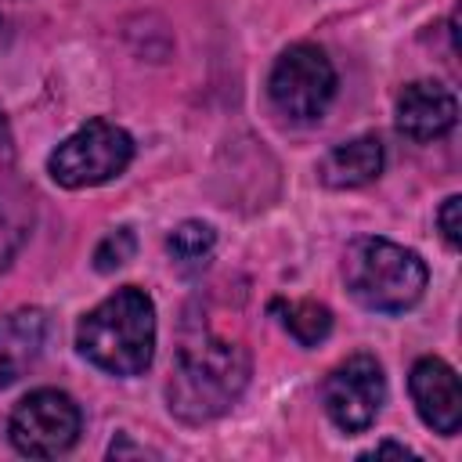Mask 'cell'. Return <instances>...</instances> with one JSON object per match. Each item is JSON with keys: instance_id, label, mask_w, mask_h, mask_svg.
<instances>
[{"instance_id": "5bb4252c", "label": "cell", "mask_w": 462, "mask_h": 462, "mask_svg": "<svg viewBox=\"0 0 462 462\" xmlns=\"http://www.w3.org/2000/svg\"><path fill=\"white\" fill-rule=\"evenodd\" d=\"M213 245H217V231L206 220H180L166 238V253L180 271L206 267V260L213 256Z\"/></svg>"}, {"instance_id": "52a82bcc", "label": "cell", "mask_w": 462, "mask_h": 462, "mask_svg": "<svg viewBox=\"0 0 462 462\" xmlns=\"http://www.w3.org/2000/svg\"><path fill=\"white\" fill-rule=\"evenodd\" d=\"M321 404L328 422L346 433L357 437L365 430L375 426L383 404H386V375L383 365L372 354H350L346 361H339L321 386Z\"/></svg>"}, {"instance_id": "ac0fdd59", "label": "cell", "mask_w": 462, "mask_h": 462, "mask_svg": "<svg viewBox=\"0 0 462 462\" xmlns=\"http://www.w3.org/2000/svg\"><path fill=\"white\" fill-rule=\"evenodd\" d=\"M0 36H4V25H0Z\"/></svg>"}, {"instance_id": "5b68a950", "label": "cell", "mask_w": 462, "mask_h": 462, "mask_svg": "<svg viewBox=\"0 0 462 462\" xmlns=\"http://www.w3.org/2000/svg\"><path fill=\"white\" fill-rule=\"evenodd\" d=\"M336 65L318 43L285 47L267 76L271 108L289 123H314L336 97Z\"/></svg>"}, {"instance_id": "9a60e30c", "label": "cell", "mask_w": 462, "mask_h": 462, "mask_svg": "<svg viewBox=\"0 0 462 462\" xmlns=\"http://www.w3.org/2000/svg\"><path fill=\"white\" fill-rule=\"evenodd\" d=\"M134 253H137V235H134V227L123 224V227L108 231V235L94 245V271H97V274H112V271H119L123 263H130Z\"/></svg>"}, {"instance_id": "e0dca14e", "label": "cell", "mask_w": 462, "mask_h": 462, "mask_svg": "<svg viewBox=\"0 0 462 462\" xmlns=\"http://www.w3.org/2000/svg\"><path fill=\"white\" fill-rule=\"evenodd\" d=\"M383 455H397V458H419L415 451H408L404 444H393V440H383V444H375L372 451H365L361 458H383Z\"/></svg>"}, {"instance_id": "7c38bea8", "label": "cell", "mask_w": 462, "mask_h": 462, "mask_svg": "<svg viewBox=\"0 0 462 462\" xmlns=\"http://www.w3.org/2000/svg\"><path fill=\"white\" fill-rule=\"evenodd\" d=\"M32 220H36L32 199L14 184H0V274L14 263V256L29 242Z\"/></svg>"}, {"instance_id": "ba28073f", "label": "cell", "mask_w": 462, "mask_h": 462, "mask_svg": "<svg viewBox=\"0 0 462 462\" xmlns=\"http://www.w3.org/2000/svg\"><path fill=\"white\" fill-rule=\"evenodd\" d=\"M408 393L411 404L419 411V419L440 433V437H455L462 426V390H458V375L444 357H419L408 372Z\"/></svg>"}, {"instance_id": "8fae6325", "label": "cell", "mask_w": 462, "mask_h": 462, "mask_svg": "<svg viewBox=\"0 0 462 462\" xmlns=\"http://www.w3.org/2000/svg\"><path fill=\"white\" fill-rule=\"evenodd\" d=\"M383 141L375 134H361L325 152V159L318 162V180L332 191L365 188L383 173Z\"/></svg>"}, {"instance_id": "3957f363", "label": "cell", "mask_w": 462, "mask_h": 462, "mask_svg": "<svg viewBox=\"0 0 462 462\" xmlns=\"http://www.w3.org/2000/svg\"><path fill=\"white\" fill-rule=\"evenodd\" d=\"M343 282L365 310L404 314L422 300L430 271L415 249H404L383 235H361L343 253Z\"/></svg>"}, {"instance_id": "277c9868", "label": "cell", "mask_w": 462, "mask_h": 462, "mask_svg": "<svg viewBox=\"0 0 462 462\" xmlns=\"http://www.w3.org/2000/svg\"><path fill=\"white\" fill-rule=\"evenodd\" d=\"M134 162V137L112 123V119H87L79 130H72L51 155L47 173L58 188L79 191L116 180Z\"/></svg>"}, {"instance_id": "30bf717a", "label": "cell", "mask_w": 462, "mask_h": 462, "mask_svg": "<svg viewBox=\"0 0 462 462\" xmlns=\"http://www.w3.org/2000/svg\"><path fill=\"white\" fill-rule=\"evenodd\" d=\"M51 336V318L40 307H14L0 314V390L18 383L40 357Z\"/></svg>"}, {"instance_id": "4fadbf2b", "label": "cell", "mask_w": 462, "mask_h": 462, "mask_svg": "<svg viewBox=\"0 0 462 462\" xmlns=\"http://www.w3.org/2000/svg\"><path fill=\"white\" fill-rule=\"evenodd\" d=\"M271 314L300 346H318L332 332V310L318 300H271Z\"/></svg>"}, {"instance_id": "9c48e42d", "label": "cell", "mask_w": 462, "mask_h": 462, "mask_svg": "<svg viewBox=\"0 0 462 462\" xmlns=\"http://www.w3.org/2000/svg\"><path fill=\"white\" fill-rule=\"evenodd\" d=\"M393 116H397L401 137H408L415 144H430V141H440V137H448L455 130L458 101L444 83L415 79L397 94Z\"/></svg>"}, {"instance_id": "6da1fadb", "label": "cell", "mask_w": 462, "mask_h": 462, "mask_svg": "<svg viewBox=\"0 0 462 462\" xmlns=\"http://www.w3.org/2000/svg\"><path fill=\"white\" fill-rule=\"evenodd\" d=\"M249 372H253V361L242 343L217 336L202 321H188L173 354L170 383H166L170 415H177L188 426L220 419L245 393Z\"/></svg>"}, {"instance_id": "7a4b0ae2", "label": "cell", "mask_w": 462, "mask_h": 462, "mask_svg": "<svg viewBox=\"0 0 462 462\" xmlns=\"http://www.w3.org/2000/svg\"><path fill=\"white\" fill-rule=\"evenodd\" d=\"M76 350L94 368L134 379L155 357V303L144 289L123 285L90 307L76 325Z\"/></svg>"}, {"instance_id": "8992f818", "label": "cell", "mask_w": 462, "mask_h": 462, "mask_svg": "<svg viewBox=\"0 0 462 462\" xmlns=\"http://www.w3.org/2000/svg\"><path fill=\"white\" fill-rule=\"evenodd\" d=\"M83 433L79 404L54 386L29 390L7 419V440L25 458H58L76 448Z\"/></svg>"}, {"instance_id": "2e32d148", "label": "cell", "mask_w": 462, "mask_h": 462, "mask_svg": "<svg viewBox=\"0 0 462 462\" xmlns=\"http://www.w3.org/2000/svg\"><path fill=\"white\" fill-rule=\"evenodd\" d=\"M437 227H440V238L451 253L462 249V199L458 195H448L437 209Z\"/></svg>"}]
</instances>
